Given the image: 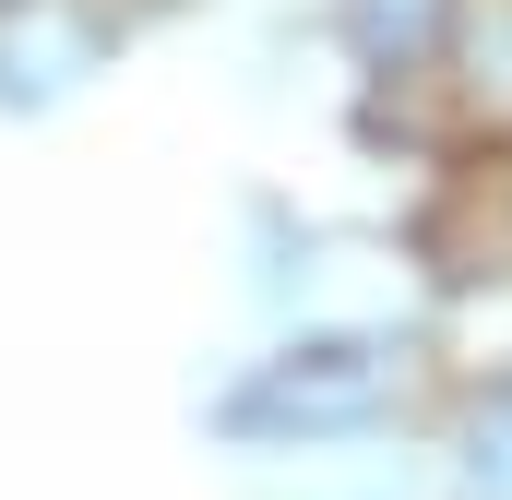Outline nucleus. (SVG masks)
Returning <instances> with one entry per match:
<instances>
[{"label": "nucleus", "instance_id": "f257e3e1", "mask_svg": "<svg viewBox=\"0 0 512 500\" xmlns=\"http://www.w3.org/2000/svg\"><path fill=\"white\" fill-rule=\"evenodd\" d=\"M370 393H382V358H370V346H322V370H286V381H274L286 417H358Z\"/></svg>", "mask_w": 512, "mask_h": 500}]
</instances>
